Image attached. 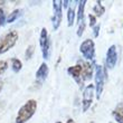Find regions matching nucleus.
Masks as SVG:
<instances>
[{
    "label": "nucleus",
    "mask_w": 123,
    "mask_h": 123,
    "mask_svg": "<svg viewBox=\"0 0 123 123\" xmlns=\"http://www.w3.org/2000/svg\"><path fill=\"white\" fill-rule=\"evenodd\" d=\"M37 110V102L35 100H28L19 109L16 117V123H26L35 114Z\"/></svg>",
    "instance_id": "f257e3e1"
},
{
    "label": "nucleus",
    "mask_w": 123,
    "mask_h": 123,
    "mask_svg": "<svg viewBox=\"0 0 123 123\" xmlns=\"http://www.w3.org/2000/svg\"><path fill=\"white\" fill-rule=\"evenodd\" d=\"M106 69L102 65H96L95 67V93H96V98L100 100L102 92H103L105 81H106Z\"/></svg>",
    "instance_id": "f03ea898"
},
{
    "label": "nucleus",
    "mask_w": 123,
    "mask_h": 123,
    "mask_svg": "<svg viewBox=\"0 0 123 123\" xmlns=\"http://www.w3.org/2000/svg\"><path fill=\"white\" fill-rule=\"evenodd\" d=\"M18 40V32L16 30H10L0 38V55L8 52L16 45Z\"/></svg>",
    "instance_id": "7ed1b4c3"
},
{
    "label": "nucleus",
    "mask_w": 123,
    "mask_h": 123,
    "mask_svg": "<svg viewBox=\"0 0 123 123\" xmlns=\"http://www.w3.org/2000/svg\"><path fill=\"white\" fill-rule=\"evenodd\" d=\"M80 52L84 58L87 61H93L95 57V44L92 39H85L80 46Z\"/></svg>",
    "instance_id": "20e7f679"
},
{
    "label": "nucleus",
    "mask_w": 123,
    "mask_h": 123,
    "mask_svg": "<svg viewBox=\"0 0 123 123\" xmlns=\"http://www.w3.org/2000/svg\"><path fill=\"white\" fill-rule=\"evenodd\" d=\"M94 85L90 84L87 85L86 87L84 88V92H83V98H82V104H83V112H86V111L90 109V106L93 103V96H94Z\"/></svg>",
    "instance_id": "39448f33"
},
{
    "label": "nucleus",
    "mask_w": 123,
    "mask_h": 123,
    "mask_svg": "<svg viewBox=\"0 0 123 123\" xmlns=\"http://www.w3.org/2000/svg\"><path fill=\"white\" fill-rule=\"evenodd\" d=\"M62 1L61 0H54L53 1V9H54V16H53V27L54 29L57 30L61 26L62 23Z\"/></svg>",
    "instance_id": "423d86ee"
},
{
    "label": "nucleus",
    "mask_w": 123,
    "mask_h": 123,
    "mask_svg": "<svg viewBox=\"0 0 123 123\" xmlns=\"http://www.w3.org/2000/svg\"><path fill=\"white\" fill-rule=\"evenodd\" d=\"M106 67L109 69H113L115 64L117 62V47L115 45H112L109 47L106 52Z\"/></svg>",
    "instance_id": "0eeeda50"
},
{
    "label": "nucleus",
    "mask_w": 123,
    "mask_h": 123,
    "mask_svg": "<svg viewBox=\"0 0 123 123\" xmlns=\"http://www.w3.org/2000/svg\"><path fill=\"white\" fill-rule=\"evenodd\" d=\"M67 72H68V74L71 75L72 77L74 78L78 84H80V85L83 84V82H82V73H83V67H82V65L80 64V63H78L77 65H75V66H71V67L67 69Z\"/></svg>",
    "instance_id": "6e6552de"
},
{
    "label": "nucleus",
    "mask_w": 123,
    "mask_h": 123,
    "mask_svg": "<svg viewBox=\"0 0 123 123\" xmlns=\"http://www.w3.org/2000/svg\"><path fill=\"white\" fill-rule=\"evenodd\" d=\"M80 64L82 65L83 67V73H82V82L84 83L85 81H88L92 78V75H93V67H92L91 63L88 62H83L80 61L78 62Z\"/></svg>",
    "instance_id": "1a4fd4ad"
},
{
    "label": "nucleus",
    "mask_w": 123,
    "mask_h": 123,
    "mask_svg": "<svg viewBox=\"0 0 123 123\" xmlns=\"http://www.w3.org/2000/svg\"><path fill=\"white\" fill-rule=\"evenodd\" d=\"M48 72H49V69H48L47 64H46V63H43V64L39 66L38 69H37V72H36V78H37L40 83H43V82L46 80V77H47Z\"/></svg>",
    "instance_id": "9d476101"
},
{
    "label": "nucleus",
    "mask_w": 123,
    "mask_h": 123,
    "mask_svg": "<svg viewBox=\"0 0 123 123\" xmlns=\"http://www.w3.org/2000/svg\"><path fill=\"white\" fill-rule=\"evenodd\" d=\"M80 5H78V12H77V21L78 24L82 23L84 20V9H85V3L86 1L83 0V1H80Z\"/></svg>",
    "instance_id": "9b49d317"
},
{
    "label": "nucleus",
    "mask_w": 123,
    "mask_h": 123,
    "mask_svg": "<svg viewBox=\"0 0 123 123\" xmlns=\"http://www.w3.org/2000/svg\"><path fill=\"white\" fill-rule=\"evenodd\" d=\"M11 68L15 73H19L23 68V63L18 58H12L11 59Z\"/></svg>",
    "instance_id": "f8f14e48"
},
{
    "label": "nucleus",
    "mask_w": 123,
    "mask_h": 123,
    "mask_svg": "<svg viewBox=\"0 0 123 123\" xmlns=\"http://www.w3.org/2000/svg\"><path fill=\"white\" fill-rule=\"evenodd\" d=\"M104 11H105V8H104V7L101 5L100 1H97V3L93 7L94 16H95V17H101L104 13Z\"/></svg>",
    "instance_id": "ddd939ff"
},
{
    "label": "nucleus",
    "mask_w": 123,
    "mask_h": 123,
    "mask_svg": "<svg viewBox=\"0 0 123 123\" xmlns=\"http://www.w3.org/2000/svg\"><path fill=\"white\" fill-rule=\"evenodd\" d=\"M67 20H68V26L72 27L74 25V20H75V10L74 8L69 7L67 9Z\"/></svg>",
    "instance_id": "4468645a"
},
{
    "label": "nucleus",
    "mask_w": 123,
    "mask_h": 123,
    "mask_svg": "<svg viewBox=\"0 0 123 123\" xmlns=\"http://www.w3.org/2000/svg\"><path fill=\"white\" fill-rule=\"evenodd\" d=\"M49 36H48V32H47V29L46 28H43L42 29V32H40V38H39V45L40 47L45 45V43L48 40Z\"/></svg>",
    "instance_id": "2eb2a0df"
},
{
    "label": "nucleus",
    "mask_w": 123,
    "mask_h": 123,
    "mask_svg": "<svg viewBox=\"0 0 123 123\" xmlns=\"http://www.w3.org/2000/svg\"><path fill=\"white\" fill-rule=\"evenodd\" d=\"M19 10L18 9H16V10H13L12 12H10V15L8 16V18L6 19V23H8V24H10V23H13L15 20L18 18V16H19Z\"/></svg>",
    "instance_id": "dca6fc26"
},
{
    "label": "nucleus",
    "mask_w": 123,
    "mask_h": 123,
    "mask_svg": "<svg viewBox=\"0 0 123 123\" xmlns=\"http://www.w3.org/2000/svg\"><path fill=\"white\" fill-rule=\"evenodd\" d=\"M34 52H35V46H34V45L28 46V47H27V49H26V53H25V58H26V59L31 58Z\"/></svg>",
    "instance_id": "f3484780"
},
{
    "label": "nucleus",
    "mask_w": 123,
    "mask_h": 123,
    "mask_svg": "<svg viewBox=\"0 0 123 123\" xmlns=\"http://www.w3.org/2000/svg\"><path fill=\"white\" fill-rule=\"evenodd\" d=\"M113 115H117V117H119L120 119L123 120V104L117 105V109H115V111L113 112Z\"/></svg>",
    "instance_id": "a211bd4d"
},
{
    "label": "nucleus",
    "mask_w": 123,
    "mask_h": 123,
    "mask_svg": "<svg viewBox=\"0 0 123 123\" xmlns=\"http://www.w3.org/2000/svg\"><path fill=\"white\" fill-rule=\"evenodd\" d=\"M84 30H85V21L83 20L82 23L78 24V30H77V36H78V37H82V35H83Z\"/></svg>",
    "instance_id": "6ab92c4d"
},
{
    "label": "nucleus",
    "mask_w": 123,
    "mask_h": 123,
    "mask_svg": "<svg viewBox=\"0 0 123 123\" xmlns=\"http://www.w3.org/2000/svg\"><path fill=\"white\" fill-rule=\"evenodd\" d=\"M7 68H8V63L6 61H0V76L6 72Z\"/></svg>",
    "instance_id": "aec40b11"
},
{
    "label": "nucleus",
    "mask_w": 123,
    "mask_h": 123,
    "mask_svg": "<svg viewBox=\"0 0 123 123\" xmlns=\"http://www.w3.org/2000/svg\"><path fill=\"white\" fill-rule=\"evenodd\" d=\"M88 19H90V26L93 28L94 26H96V17L90 13V16H88Z\"/></svg>",
    "instance_id": "412c9836"
},
{
    "label": "nucleus",
    "mask_w": 123,
    "mask_h": 123,
    "mask_svg": "<svg viewBox=\"0 0 123 123\" xmlns=\"http://www.w3.org/2000/svg\"><path fill=\"white\" fill-rule=\"evenodd\" d=\"M100 28H101L100 25H96V26H94V27H93V34H94V37H97V36H98V31H100Z\"/></svg>",
    "instance_id": "4be33fe9"
},
{
    "label": "nucleus",
    "mask_w": 123,
    "mask_h": 123,
    "mask_svg": "<svg viewBox=\"0 0 123 123\" xmlns=\"http://www.w3.org/2000/svg\"><path fill=\"white\" fill-rule=\"evenodd\" d=\"M68 3H69V1H62V7H64V8H67L68 7Z\"/></svg>",
    "instance_id": "5701e85b"
},
{
    "label": "nucleus",
    "mask_w": 123,
    "mask_h": 123,
    "mask_svg": "<svg viewBox=\"0 0 123 123\" xmlns=\"http://www.w3.org/2000/svg\"><path fill=\"white\" fill-rule=\"evenodd\" d=\"M114 117L117 119V122H119V123H123V120H122V119H120V117H117V115H114Z\"/></svg>",
    "instance_id": "b1692460"
},
{
    "label": "nucleus",
    "mask_w": 123,
    "mask_h": 123,
    "mask_svg": "<svg viewBox=\"0 0 123 123\" xmlns=\"http://www.w3.org/2000/svg\"><path fill=\"white\" fill-rule=\"evenodd\" d=\"M66 123H75V122H74V120H72V119H68Z\"/></svg>",
    "instance_id": "393cba45"
},
{
    "label": "nucleus",
    "mask_w": 123,
    "mask_h": 123,
    "mask_svg": "<svg viewBox=\"0 0 123 123\" xmlns=\"http://www.w3.org/2000/svg\"><path fill=\"white\" fill-rule=\"evenodd\" d=\"M2 87H3V83H2V82H0V92H1Z\"/></svg>",
    "instance_id": "a878e982"
},
{
    "label": "nucleus",
    "mask_w": 123,
    "mask_h": 123,
    "mask_svg": "<svg viewBox=\"0 0 123 123\" xmlns=\"http://www.w3.org/2000/svg\"><path fill=\"white\" fill-rule=\"evenodd\" d=\"M56 123H62V122H56Z\"/></svg>",
    "instance_id": "bb28decb"
},
{
    "label": "nucleus",
    "mask_w": 123,
    "mask_h": 123,
    "mask_svg": "<svg viewBox=\"0 0 123 123\" xmlns=\"http://www.w3.org/2000/svg\"><path fill=\"white\" fill-rule=\"evenodd\" d=\"M0 27H1V26H0Z\"/></svg>",
    "instance_id": "cd10ccee"
}]
</instances>
